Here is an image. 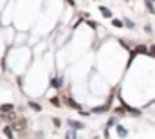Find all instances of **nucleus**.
<instances>
[{"instance_id":"1","label":"nucleus","mask_w":155,"mask_h":139,"mask_svg":"<svg viewBox=\"0 0 155 139\" xmlns=\"http://www.w3.org/2000/svg\"><path fill=\"white\" fill-rule=\"evenodd\" d=\"M11 127H13L15 132H22L24 134V132H27V119L25 117H18V121H15Z\"/></svg>"},{"instance_id":"2","label":"nucleus","mask_w":155,"mask_h":139,"mask_svg":"<svg viewBox=\"0 0 155 139\" xmlns=\"http://www.w3.org/2000/svg\"><path fill=\"white\" fill-rule=\"evenodd\" d=\"M2 132H4V136H5L7 139L15 137V132H13V127H11V125H5V127L2 128Z\"/></svg>"},{"instance_id":"3","label":"nucleus","mask_w":155,"mask_h":139,"mask_svg":"<svg viewBox=\"0 0 155 139\" xmlns=\"http://www.w3.org/2000/svg\"><path fill=\"white\" fill-rule=\"evenodd\" d=\"M4 119L9 121V123H15V121H18V114L13 110V112H9V114H4Z\"/></svg>"},{"instance_id":"4","label":"nucleus","mask_w":155,"mask_h":139,"mask_svg":"<svg viewBox=\"0 0 155 139\" xmlns=\"http://www.w3.org/2000/svg\"><path fill=\"white\" fill-rule=\"evenodd\" d=\"M63 103H65V105H69L71 108H76V110H79V103L72 101V98H67V96H65V98H63Z\"/></svg>"},{"instance_id":"5","label":"nucleus","mask_w":155,"mask_h":139,"mask_svg":"<svg viewBox=\"0 0 155 139\" xmlns=\"http://www.w3.org/2000/svg\"><path fill=\"white\" fill-rule=\"evenodd\" d=\"M13 110H15V107H13V105H9V103L0 105V112H2V114H9V112H13Z\"/></svg>"},{"instance_id":"6","label":"nucleus","mask_w":155,"mask_h":139,"mask_svg":"<svg viewBox=\"0 0 155 139\" xmlns=\"http://www.w3.org/2000/svg\"><path fill=\"white\" fill-rule=\"evenodd\" d=\"M99 11H101V15H103L105 18H112V11H110L108 7H105V5H101V7H99Z\"/></svg>"},{"instance_id":"7","label":"nucleus","mask_w":155,"mask_h":139,"mask_svg":"<svg viewBox=\"0 0 155 139\" xmlns=\"http://www.w3.org/2000/svg\"><path fill=\"white\" fill-rule=\"evenodd\" d=\"M69 125H71L74 130H81V128H83V123H78V121H74V119H69Z\"/></svg>"},{"instance_id":"8","label":"nucleus","mask_w":155,"mask_h":139,"mask_svg":"<svg viewBox=\"0 0 155 139\" xmlns=\"http://www.w3.org/2000/svg\"><path fill=\"white\" fill-rule=\"evenodd\" d=\"M126 110H128L126 107H117L114 112H116V116H121V117H123V116H126Z\"/></svg>"},{"instance_id":"9","label":"nucleus","mask_w":155,"mask_h":139,"mask_svg":"<svg viewBox=\"0 0 155 139\" xmlns=\"http://www.w3.org/2000/svg\"><path fill=\"white\" fill-rule=\"evenodd\" d=\"M126 134H128V132L124 130V127L117 125V136H119V137H126Z\"/></svg>"},{"instance_id":"10","label":"nucleus","mask_w":155,"mask_h":139,"mask_svg":"<svg viewBox=\"0 0 155 139\" xmlns=\"http://www.w3.org/2000/svg\"><path fill=\"white\" fill-rule=\"evenodd\" d=\"M112 25H114V27H123V25H124V20L114 18V20H112Z\"/></svg>"},{"instance_id":"11","label":"nucleus","mask_w":155,"mask_h":139,"mask_svg":"<svg viewBox=\"0 0 155 139\" xmlns=\"http://www.w3.org/2000/svg\"><path fill=\"white\" fill-rule=\"evenodd\" d=\"M65 139H76V132H74V128H72V130H69V132L65 134Z\"/></svg>"},{"instance_id":"12","label":"nucleus","mask_w":155,"mask_h":139,"mask_svg":"<svg viewBox=\"0 0 155 139\" xmlns=\"http://www.w3.org/2000/svg\"><path fill=\"white\" fill-rule=\"evenodd\" d=\"M29 107H31L33 110H36V112H40V110H41V107H40L38 103H35V101H29Z\"/></svg>"},{"instance_id":"13","label":"nucleus","mask_w":155,"mask_h":139,"mask_svg":"<svg viewBox=\"0 0 155 139\" xmlns=\"http://www.w3.org/2000/svg\"><path fill=\"white\" fill-rule=\"evenodd\" d=\"M51 103L54 105V107H61V101H60V98H51Z\"/></svg>"},{"instance_id":"14","label":"nucleus","mask_w":155,"mask_h":139,"mask_svg":"<svg viewBox=\"0 0 155 139\" xmlns=\"http://www.w3.org/2000/svg\"><path fill=\"white\" fill-rule=\"evenodd\" d=\"M135 53H148V49L144 45H139V47H135Z\"/></svg>"},{"instance_id":"15","label":"nucleus","mask_w":155,"mask_h":139,"mask_svg":"<svg viewBox=\"0 0 155 139\" xmlns=\"http://www.w3.org/2000/svg\"><path fill=\"white\" fill-rule=\"evenodd\" d=\"M124 24L128 25V29H134V22L132 20H124Z\"/></svg>"},{"instance_id":"16","label":"nucleus","mask_w":155,"mask_h":139,"mask_svg":"<svg viewBox=\"0 0 155 139\" xmlns=\"http://www.w3.org/2000/svg\"><path fill=\"white\" fill-rule=\"evenodd\" d=\"M65 2H67L69 5H74V0H65Z\"/></svg>"},{"instance_id":"17","label":"nucleus","mask_w":155,"mask_h":139,"mask_svg":"<svg viewBox=\"0 0 155 139\" xmlns=\"http://www.w3.org/2000/svg\"><path fill=\"white\" fill-rule=\"evenodd\" d=\"M150 53H152V54L155 56V45H152V49H150Z\"/></svg>"},{"instance_id":"18","label":"nucleus","mask_w":155,"mask_h":139,"mask_svg":"<svg viewBox=\"0 0 155 139\" xmlns=\"http://www.w3.org/2000/svg\"><path fill=\"white\" fill-rule=\"evenodd\" d=\"M0 121H5V119H4V114H2V112H0Z\"/></svg>"},{"instance_id":"19","label":"nucleus","mask_w":155,"mask_h":139,"mask_svg":"<svg viewBox=\"0 0 155 139\" xmlns=\"http://www.w3.org/2000/svg\"><path fill=\"white\" fill-rule=\"evenodd\" d=\"M94 139H99V137H94Z\"/></svg>"}]
</instances>
